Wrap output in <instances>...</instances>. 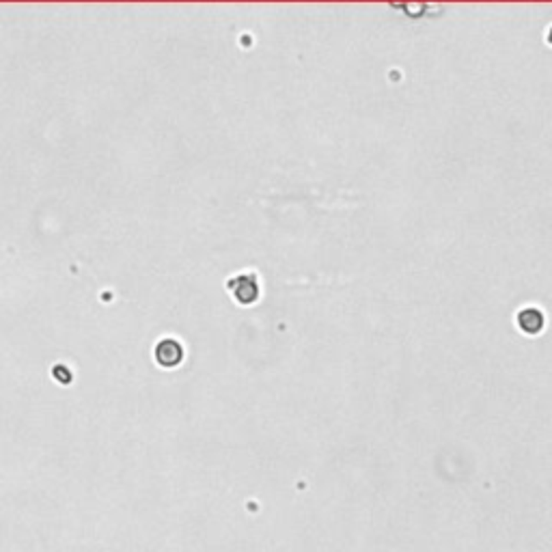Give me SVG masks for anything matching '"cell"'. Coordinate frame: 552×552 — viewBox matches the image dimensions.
<instances>
[{"label":"cell","instance_id":"1","mask_svg":"<svg viewBox=\"0 0 552 552\" xmlns=\"http://www.w3.org/2000/svg\"><path fill=\"white\" fill-rule=\"evenodd\" d=\"M231 290H233V296L242 302V304H251L257 300L259 296V287H257V281L253 274H239L231 281Z\"/></svg>","mask_w":552,"mask_h":552},{"label":"cell","instance_id":"2","mask_svg":"<svg viewBox=\"0 0 552 552\" xmlns=\"http://www.w3.org/2000/svg\"><path fill=\"white\" fill-rule=\"evenodd\" d=\"M518 324L524 332H529V334H535L544 328V315L539 313L537 308H524L520 311V315H518Z\"/></svg>","mask_w":552,"mask_h":552},{"label":"cell","instance_id":"3","mask_svg":"<svg viewBox=\"0 0 552 552\" xmlns=\"http://www.w3.org/2000/svg\"><path fill=\"white\" fill-rule=\"evenodd\" d=\"M164 352H166V356L158 358V361H160L162 365H177V363H179V358H181V348H179L177 341H162V343L158 345V352H156V354H164Z\"/></svg>","mask_w":552,"mask_h":552}]
</instances>
